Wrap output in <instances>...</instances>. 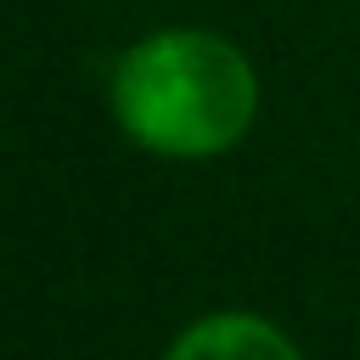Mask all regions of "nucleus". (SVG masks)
I'll return each mask as SVG.
<instances>
[{"label":"nucleus","mask_w":360,"mask_h":360,"mask_svg":"<svg viewBox=\"0 0 360 360\" xmlns=\"http://www.w3.org/2000/svg\"><path fill=\"white\" fill-rule=\"evenodd\" d=\"M163 360H304L298 343L253 315V309H214V315H197L191 326H180V338L163 349Z\"/></svg>","instance_id":"2"},{"label":"nucleus","mask_w":360,"mask_h":360,"mask_svg":"<svg viewBox=\"0 0 360 360\" xmlns=\"http://www.w3.org/2000/svg\"><path fill=\"white\" fill-rule=\"evenodd\" d=\"M107 101L141 152L202 163L253 129L259 73L248 51L214 28H158L112 62Z\"/></svg>","instance_id":"1"}]
</instances>
